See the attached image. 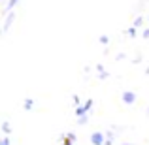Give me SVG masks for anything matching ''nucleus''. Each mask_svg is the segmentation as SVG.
<instances>
[{
	"label": "nucleus",
	"mask_w": 149,
	"mask_h": 145,
	"mask_svg": "<svg viewBox=\"0 0 149 145\" xmlns=\"http://www.w3.org/2000/svg\"><path fill=\"white\" fill-rule=\"evenodd\" d=\"M91 142L95 145H102V143H104V136H102L100 132H95V134L91 136Z\"/></svg>",
	"instance_id": "1"
},
{
	"label": "nucleus",
	"mask_w": 149,
	"mask_h": 145,
	"mask_svg": "<svg viewBox=\"0 0 149 145\" xmlns=\"http://www.w3.org/2000/svg\"><path fill=\"white\" fill-rule=\"evenodd\" d=\"M136 100V94H134V92H125V94H123V102H127V104H132V102H134Z\"/></svg>",
	"instance_id": "2"
},
{
	"label": "nucleus",
	"mask_w": 149,
	"mask_h": 145,
	"mask_svg": "<svg viewBox=\"0 0 149 145\" xmlns=\"http://www.w3.org/2000/svg\"><path fill=\"white\" fill-rule=\"evenodd\" d=\"M91 105H93V100H89V102H87V104H85V105H83V108H77V111H76V113H77V115H83V113H85V111H87V109H89V108H91Z\"/></svg>",
	"instance_id": "3"
},
{
	"label": "nucleus",
	"mask_w": 149,
	"mask_h": 145,
	"mask_svg": "<svg viewBox=\"0 0 149 145\" xmlns=\"http://www.w3.org/2000/svg\"><path fill=\"white\" fill-rule=\"evenodd\" d=\"M25 108H26V109L32 108V100H25Z\"/></svg>",
	"instance_id": "4"
},
{
	"label": "nucleus",
	"mask_w": 149,
	"mask_h": 145,
	"mask_svg": "<svg viewBox=\"0 0 149 145\" xmlns=\"http://www.w3.org/2000/svg\"><path fill=\"white\" fill-rule=\"evenodd\" d=\"M15 4H17V0H10V4H8V10H11Z\"/></svg>",
	"instance_id": "5"
},
{
	"label": "nucleus",
	"mask_w": 149,
	"mask_h": 145,
	"mask_svg": "<svg viewBox=\"0 0 149 145\" xmlns=\"http://www.w3.org/2000/svg\"><path fill=\"white\" fill-rule=\"evenodd\" d=\"M4 132H6V134L10 132V124H8V123H4Z\"/></svg>",
	"instance_id": "6"
},
{
	"label": "nucleus",
	"mask_w": 149,
	"mask_h": 145,
	"mask_svg": "<svg viewBox=\"0 0 149 145\" xmlns=\"http://www.w3.org/2000/svg\"><path fill=\"white\" fill-rule=\"evenodd\" d=\"M2 145H10V139H8V138H4V139H2Z\"/></svg>",
	"instance_id": "7"
},
{
	"label": "nucleus",
	"mask_w": 149,
	"mask_h": 145,
	"mask_svg": "<svg viewBox=\"0 0 149 145\" xmlns=\"http://www.w3.org/2000/svg\"><path fill=\"white\" fill-rule=\"evenodd\" d=\"M143 38H149V30H146V32H143Z\"/></svg>",
	"instance_id": "8"
}]
</instances>
